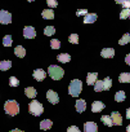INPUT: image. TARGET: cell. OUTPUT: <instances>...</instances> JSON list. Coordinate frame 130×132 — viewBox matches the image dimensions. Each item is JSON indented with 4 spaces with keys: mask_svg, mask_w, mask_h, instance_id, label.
<instances>
[{
    "mask_svg": "<svg viewBox=\"0 0 130 132\" xmlns=\"http://www.w3.org/2000/svg\"><path fill=\"white\" fill-rule=\"evenodd\" d=\"M41 16H43L44 20H53L54 18V13H53L52 9H44L43 13H41Z\"/></svg>",
    "mask_w": 130,
    "mask_h": 132,
    "instance_id": "19",
    "label": "cell"
},
{
    "mask_svg": "<svg viewBox=\"0 0 130 132\" xmlns=\"http://www.w3.org/2000/svg\"><path fill=\"white\" fill-rule=\"evenodd\" d=\"M25 93H26V96L30 97V98H35V97L37 96V92H36V89H35L34 87H27V88L25 89Z\"/></svg>",
    "mask_w": 130,
    "mask_h": 132,
    "instance_id": "15",
    "label": "cell"
},
{
    "mask_svg": "<svg viewBox=\"0 0 130 132\" xmlns=\"http://www.w3.org/2000/svg\"><path fill=\"white\" fill-rule=\"evenodd\" d=\"M97 18H98V16L95 13H88L84 17V23H93L97 21Z\"/></svg>",
    "mask_w": 130,
    "mask_h": 132,
    "instance_id": "13",
    "label": "cell"
},
{
    "mask_svg": "<svg viewBox=\"0 0 130 132\" xmlns=\"http://www.w3.org/2000/svg\"><path fill=\"white\" fill-rule=\"evenodd\" d=\"M111 119H112L113 126H121L122 124V118H121V115H120L118 111H113L111 114Z\"/></svg>",
    "mask_w": 130,
    "mask_h": 132,
    "instance_id": "9",
    "label": "cell"
},
{
    "mask_svg": "<svg viewBox=\"0 0 130 132\" xmlns=\"http://www.w3.org/2000/svg\"><path fill=\"white\" fill-rule=\"evenodd\" d=\"M46 98H48V101H49L50 104H58V102H59L58 95H57L54 91H52V89H49V91L46 92Z\"/></svg>",
    "mask_w": 130,
    "mask_h": 132,
    "instance_id": "8",
    "label": "cell"
},
{
    "mask_svg": "<svg viewBox=\"0 0 130 132\" xmlns=\"http://www.w3.org/2000/svg\"><path fill=\"white\" fill-rule=\"evenodd\" d=\"M48 75H49L52 79H54V80H59V79L63 78L64 71H63L62 68H59V66L52 65V66H49V69H48Z\"/></svg>",
    "mask_w": 130,
    "mask_h": 132,
    "instance_id": "2",
    "label": "cell"
},
{
    "mask_svg": "<svg viewBox=\"0 0 130 132\" xmlns=\"http://www.w3.org/2000/svg\"><path fill=\"white\" fill-rule=\"evenodd\" d=\"M44 34L48 35V36H50V35L55 34V29H54L53 26H46V27L44 29Z\"/></svg>",
    "mask_w": 130,
    "mask_h": 132,
    "instance_id": "29",
    "label": "cell"
},
{
    "mask_svg": "<svg viewBox=\"0 0 130 132\" xmlns=\"http://www.w3.org/2000/svg\"><path fill=\"white\" fill-rule=\"evenodd\" d=\"M11 66H12V61H8V60L2 61V62H0V70H2V71H7L8 69H11Z\"/></svg>",
    "mask_w": 130,
    "mask_h": 132,
    "instance_id": "22",
    "label": "cell"
},
{
    "mask_svg": "<svg viewBox=\"0 0 130 132\" xmlns=\"http://www.w3.org/2000/svg\"><path fill=\"white\" fill-rule=\"evenodd\" d=\"M125 62H126L127 65H130V53L126 54V57H125Z\"/></svg>",
    "mask_w": 130,
    "mask_h": 132,
    "instance_id": "38",
    "label": "cell"
},
{
    "mask_svg": "<svg viewBox=\"0 0 130 132\" xmlns=\"http://www.w3.org/2000/svg\"><path fill=\"white\" fill-rule=\"evenodd\" d=\"M28 111H30L32 115L39 117V115H41V114H43V111H44V106H43V104H41V102H39V101L34 100V101H31V104L28 105Z\"/></svg>",
    "mask_w": 130,
    "mask_h": 132,
    "instance_id": "4",
    "label": "cell"
},
{
    "mask_svg": "<svg viewBox=\"0 0 130 132\" xmlns=\"http://www.w3.org/2000/svg\"><path fill=\"white\" fill-rule=\"evenodd\" d=\"M12 43H13V40H12V36H11V35H5V36L3 38V44H4L5 47H11Z\"/></svg>",
    "mask_w": 130,
    "mask_h": 132,
    "instance_id": "28",
    "label": "cell"
},
{
    "mask_svg": "<svg viewBox=\"0 0 130 132\" xmlns=\"http://www.w3.org/2000/svg\"><path fill=\"white\" fill-rule=\"evenodd\" d=\"M126 118H127V119H130V108L126 110Z\"/></svg>",
    "mask_w": 130,
    "mask_h": 132,
    "instance_id": "39",
    "label": "cell"
},
{
    "mask_svg": "<svg viewBox=\"0 0 130 132\" xmlns=\"http://www.w3.org/2000/svg\"><path fill=\"white\" fill-rule=\"evenodd\" d=\"M120 83H130V73H122L118 77Z\"/></svg>",
    "mask_w": 130,
    "mask_h": 132,
    "instance_id": "21",
    "label": "cell"
},
{
    "mask_svg": "<svg viewBox=\"0 0 130 132\" xmlns=\"http://www.w3.org/2000/svg\"><path fill=\"white\" fill-rule=\"evenodd\" d=\"M101 56L103 58H112L115 56V49L113 48H103L101 52Z\"/></svg>",
    "mask_w": 130,
    "mask_h": 132,
    "instance_id": "11",
    "label": "cell"
},
{
    "mask_svg": "<svg viewBox=\"0 0 130 132\" xmlns=\"http://www.w3.org/2000/svg\"><path fill=\"white\" fill-rule=\"evenodd\" d=\"M9 84H11L12 87H18V86H19V80H18L16 77H11V78H9Z\"/></svg>",
    "mask_w": 130,
    "mask_h": 132,
    "instance_id": "32",
    "label": "cell"
},
{
    "mask_svg": "<svg viewBox=\"0 0 130 132\" xmlns=\"http://www.w3.org/2000/svg\"><path fill=\"white\" fill-rule=\"evenodd\" d=\"M125 97H126V96H125V92H124V91H118V92L115 95V101H116V102H121V101L125 100Z\"/></svg>",
    "mask_w": 130,
    "mask_h": 132,
    "instance_id": "24",
    "label": "cell"
},
{
    "mask_svg": "<svg viewBox=\"0 0 130 132\" xmlns=\"http://www.w3.org/2000/svg\"><path fill=\"white\" fill-rule=\"evenodd\" d=\"M68 42L72 43V44H77L79 43V35L77 34H71L70 38H68Z\"/></svg>",
    "mask_w": 130,
    "mask_h": 132,
    "instance_id": "30",
    "label": "cell"
},
{
    "mask_svg": "<svg viewBox=\"0 0 130 132\" xmlns=\"http://www.w3.org/2000/svg\"><path fill=\"white\" fill-rule=\"evenodd\" d=\"M46 3H48V5H49L50 8H55V7L58 5L57 0H46Z\"/></svg>",
    "mask_w": 130,
    "mask_h": 132,
    "instance_id": "34",
    "label": "cell"
},
{
    "mask_svg": "<svg viewBox=\"0 0 130 132\" xmlns=\"http://www.w3.org/2000/svg\"><path fill=\"white\" fill-rule=\"evenodd\" d=\"M11 132H23V131H21V129H18V128H14V129H12Z\"/></svg>",
    "mask_w": 130,
    "mask_h": 132,
    "instance_id": "41",
    "label": "cell"
},
{
    "mask_svg": "<svg viewBox=\"0 0 130 132\" xmlns=\"http://www.w3.org/2000/svg\"><path fill=\"white\" fill-rule=\"evenodd\" d=\"M94 91H95V92L103 91V80H98V79H97V82L94 83Z\"/></svg>",
    "mask_w": 130,
    "mask_h": 132,
    "instance_id": "26",
    "label": "cell"
},
{
    "mask_svg": "<svg viewBox=\"0 0 130 132\" xmlns=\"http://www.w3.org/2000/svg\"><path fill=\"white\" fill-rule=\"evenodd\" d=\"M32 77H34V79H35V80H37V82H41V80H44V79H45V77H46V73H45L43 69H36V70H34V74H32Z\"/></svg>",
    "mask_w": 130,
    "mask_h": 132,
    "instance_id": "7",
    "label": "cell"
},
{
    "mask_svg": "<svg viewBox=\"0 0 130 132\" xmlns=\"http://www.w3.org/2000/svg\"><path fill=\"white\" fill-rule=\"evenodd\" d=\"M104 104L103 102H101V101H94L93 102V105H92V111L93 113H99V111H102L103 109H104Z\"/></svg>",
    "mask_w": 130,
    "mask_h": 132,
    "instance_id": "12",
    "label": "cell"
},
{
    "mask_svg": "<svg viewBox=\"0 0 130 132\" xmlns=\"http://www.w3.org/2000/svg\"><path fill=\"white\" fill-rule=\"evenodd\" d=\"M12 22V14L4 9L0 11V23H3V25H8Z\"/></svg>",
    "mask_w": 130,
    "mask_h": 132,
    "instance_id": "5",
    "label": "cell"
},
{
    "mask_svg": "<svg viewBox=\"0 0 130 132\" xmlns=\"http://www.w3.org/2000/svg\"><path fill=\"white\" fill-rule=\"evenodd\" d=\"M23 36H25L26 39H34V38L36 36L35 29H34L32 26H26V27L23 29Z\"/></svg>",
    "mask_w": 130,
    "mask_h": 132,
    "instance_id": "6",
    "label": "cell"
},
{
    "mask_svg": "<svg viewBox=\"0 0 130 132\" xmlns=\"http://www.w3.org/2000/svg\"><path fill=\"white\" fill-rule=\"evenodd\" d=\"M115 2H116L117 4H122L124 2H126V0H115Z\"/></svg>",
    "mask_w": 130,
    "mask_h": 132,
    "instance_id": "40",
    "label": "cell"
},
{
    "mask_svg": "<svg viewBox=\"0 0 130 132\" xmlns=\"http://www.w3.org/2000/svg\"><path fill=\"white\" fill-rule=\"evenodd\" d=\"M4 110L8 115L13 117V115H17L18 111H19V105L16 100H8L4 105Z\"/></svg>",
    "mask_w": 130,
    "mask_h": 132,
    "instance_id": "1",
    "label": "cell"
},
{
    "mask_svg": "<svg viewBox=\"0 0 130 132\" xmlns=\"http://www.w3.org/2000/svg\"><path fill=\"white\" fill-rule=\"evenodd\" d=\"M67 132H81L76 126H71V127H68V129H67Z\"/></svg>",
    "mask_w": 130,
    "mask_h": 132,
    "instance_id": "36",
    "label": "cell"
},
{
    "mask_svg": "<svg viewBox=\"0 0 130 132\" xmlns=\"http://www.w3.org/2000/svg\"><path fill=\"white\" fill-rule=\"evenodd\" d=\"M129 17V9H124L122 8V11H121V13H120V18L121 20H125V18H127Z\"/></svg>",
    "mask_w": 130,
    "mask_h": 132,
    "instance_id": "33",
    "label": "cell"
},
{
    "mask_svg": "<svg viewBox=\"0 0 130 132\" xmlns=\"http://www.w3.org/2000/svg\"><path fill=\"white\" fill-rule=\"evenodd\" d=\"M50 47H52L53 49H59V47H61V42H59L58 39H53V40L50 42Z\"/></svg>",
    "mask_w": 130,
    "mask_h": 132,
    "instance_id": "31",
    "label": "cell"
},
{
    "mask_svg": "<svg viewBox=\"0 0 130 132\" xmlns=\"http://www.w3.org/2000/svg\"><path fill=\"white\" fill-rule=\"evenodd\" d=\"M85 14H88V11L86 9H79L77 12H76V16H85Z\"/></svg>",
    "mask_w": 130,
    "mask_h": 132,
    "instance_id": "35",
    "label": "cell"
},
{
    "mask_svg": "<svg viewBox=\"0 0 130 132\" xmlns=\"http://www.w3.org/2000/svg\"><path fill=\"white\" fill-rule=\"evenodd\" d=\"M27 2H35V0H27Z\"/></svg>",
    "mask_w": 130,
    "mask_h": 132,
    "instance_id": "44",
    "label": "cell"
},
{
    "mask_svg": "<svg viewBox=\"0 0 130 132\" xmlns=\"http://www.w3.org/2000/svg\"><path fill=\"white\" fill-rule=\"evenodd\" d=\"M102 122L106 124V126H108V127H112L113 126V123H112V119H111V117H108V115H103L102 118Z\"/></svg>",
    "mask_w": 130,
    "mask_h": 132,
    "instance_id": "27",
    "label": "cell"
},
{
    "mask_svg": "<svg viewBox=\"0 0 130 132\" xmlns=\"http://www.w3.org/2000/svg\"><path fill=\"white\" fill-rule=\"evenodd\" d=\"M81 88H83V83L79 79H74L68 86V95H71L72 97H77L81 92Z\"/></svg>",
    "mask_w": 130,
    "mask_h": 132,
    "instance_id": "3",
    "label": "cell"
},
{
    "mask_svg": "<svg viewBox=\"0 0 130 132\" xmlns=\"http://www.w3.org/2000/svg\"><path fill=\"white\" fill-rule=\"evenodd\" d=\"M84 132H98V126L94 122H86L84 124Z\"/></svg>",
    "mask_w": 130,
    "mask_h": 132,
    "instance_id": "10",
    "label": "cell"
},
{
    "mask_svg": "<svg viewBox=\"0 0 130 132\" xmlns=\"http://www.w3.org/2000/svg\"><path fill=\"white\" fill-rule=\"evenodd\" d=\"M97 79H98V74L97 73H89L88 77H86V83L89 86H93L97 82Z\"/></svg>",
    "mask_w": 130,
    "mask_h": 132,
    "instance_id": "14",
    "label": "cell"
},
{
    "mask_svg": "<svg viewBox=\"0 0 130 132\" xmlns=\"http://www.w3.org/2000/svg\"><path fill=\"white\" fill-rule=\"evenodd\" d=\"M126 132H130V124H129V126H126Z\"/></svg>",
    "mask_w": 130,
    "mask_h": 132,
    "instance_id": "42",
    "label": "cell"
},
{
    "mask_svg": "<svg viewBox=\"0 0 130 132\" xmlns=\"http://www.w3.org/2000/svg\"><path fill=\"white\" fill-rule=\"evenodd\" d=\"M111 87H112V79L109 77L104 78L103 79V91H108V89H111Z\"/></svg>",
    "mask_w": 130,
    "mask_h": 132,
    "instance_id": "23",
    "label": "cell"
},
{
    "mask_svg": "<svg viewBox=\"0 0 130 132\" xmlns=\"http://www.w3.org/2000/svg\"><path fill=\"white\" fill-rule=\"evenodd\" d=\"M127 18H130V9H129V17Z\"/></svg>",
    "mask_w": 130,
    "mask_h": 132,
    "instance_id": "43",
    "label": "cell"
},
{
    "mask_svg": "<svg viewBox=\"0 0 130 132\" xmlns=\"http://www.w3.org/2000/svg\"><path fill=\"white\" fill-rule=\"evenodd\" d=\"M14 53H16V56L17 57H25L26 56V49L23 48V47H21V45H18V47H16L14 48Z\"/></svg>",
    "mask_w": 130,
    "mask_h": 132,
    "instance_id": "20",
    "label": "cell"
},
{
    "mask_svg": "<svg viewBox=\"0 0 130 132\" xmlns=\"http://www.w3.org/2000/svg\"><path fill=\"white\" fill-rule=\"evenodd\" d=\"M52 126H53V123H52V120H50V119H44V120H41V123H40V128H41V129H44V131L50 129V128H52Z\"/></svg>",
    "mask_w": 130,
    "mask_h": 132,
    "instance_id": "18",
    "label": "cell"
},
{
    "mask_svg": "<svg viewBox=\"0 0 130 132\" xmlns=\"http://www.w3.org/2000/svg\"><path fill=\"white\" fill-rule=\"evenodd\" d=\"M85 109H86V102L84 100H77L76 101V110L79 113H83V111H85Z\"/></svg>",
    "mask_w": 130,
    "mask_h": 132,
    "instance_id": "17",
    "label": "cell"
},
{
    "mask_svg": "<svg viewBox=\"0 0 130 132\" xmlns=\"http://www.w3.org/2000/svg\"><path fill=\"white\" fill-rule=\"evenodd\" d=\"M57 60H58L59 62H64V63H67V62H70V61H71V56H70V54H67V53H61V54H58V56H57Z\"/></svg>",
    "mask_w": 130,
    "mask_h": 132,
    "instance_id": "16",
    "label": "cell"
},
{
    "mask_svg": "<svg viewBox=\"0 0 130 132\" xmlns=\"http://www.w3.org/2000/svg\"><path fill=\"white\" fill-rule=\"evenodd\" d=\"M122 8L124 9H130V0H126V2L122 3Z\"/></svg>",
    "mask_w": 130,
    "mask_h": 132,
    "instance_id": "37",
    "label": "cell"
},
{
    "mask_svg": "<svg viewBox=\"0 0 130 132\" xmlns=\"http://www.w3.org/2000/svg\"><path fill=\"white\" fill-rule=\"evenodd\" d=\"M127 43H130V34H124V36L118 40V44L124 45V44H127Z\"/></svg>",
    "mask_w": 130,
    "mask_h": 132,
    "instance_id": "25",
    "label": "cell"
}]
</instances>
